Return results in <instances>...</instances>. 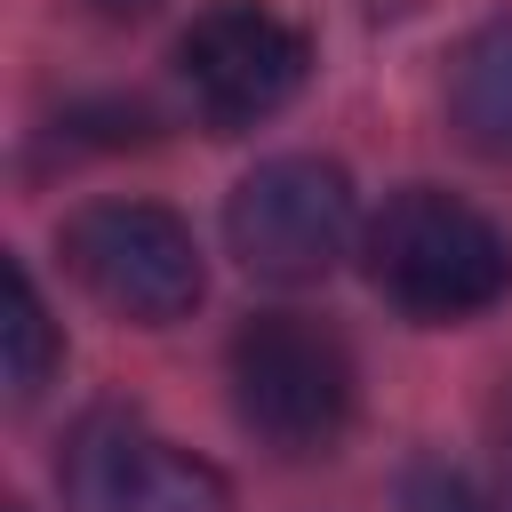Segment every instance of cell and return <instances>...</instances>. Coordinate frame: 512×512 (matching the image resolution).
<instances>
[{
    "label": "cell",
    "mask_w": 512,
    "mask_h": 512,
    "mask_svg": "<svg viewBox=\"0 0 512 512\" xmlns=\"http://www.w3.org/2000/svg\"><path fill=\"white\" fill-rule=\"evenodd\" d=\"M360 256H368V280L392 312L408 320H472L488 304L512 296V240L488 208L440 192V184H408L392 192L368 232H360Z\"/></svg>",
    "instance_id": "cell-1"
},
{
    "label": "cell",
    "mask_w": 512,
    "mask_h": 512,
    "mask_svg": "<svg viewBox=\"0 0 512 512\" xmlns=\"http://www.w3.org/2000/svg\"><path fill=\"white\" fill-rule=\"evenodd\" d=\"M232 416L248 440H264L272 456H328L352 424L360 400V368L344 352V336L312 312H256L240 320L232 352Z\"/></svg>",
    "instance_id": "cell-2"
},
{
    "label": "cell",
    "mask_w": 512,
    "mask_h": 512,
    "mask_svg": "<svg viewBox=\"0 0 512 512\" xmlns=\"http://www.w3.org/2000/svg\"><path fill=\"white\" fill-rule=\"evenodd\" d=\"M224 240L232 256L272 280V288H312L328 280L352 240H360V200H352V176L320 152H280V160H256L232 200H224Z\"/></svg>",
    "instance_id": "cell-3"
},
{
    "label": "cell",
    "mask_w": 512,
    "mask_h": 512,
    "mask_svg": "<svg viewBox=\"0 0 512 512\" xmlns=\"http://www.w3.org/2000/svg\"><path fill=\"white\" fill-rule=\"evenodd\" d=\"M56 248H64V272L136 328H168L208 296L200 240L160 200H88L80 216H64Z\"/></svg>",
    "instance_id": "cell-4"
},
{
    "label": "cell",
    "mask_w": 512,
    "mask_h": 512,
    "mask_svg": "<svg viewBox=\"0 0 512 512\" xmlns=\"http://www.w3.org/2000/svg\"><path fill=\"white\" fill-rule=\"evenodd\" d=\"M312 72V40L264 8V0H224L208 16H192V32L176 40V80H184V104L216 128V136H240V128H264L272 112L296 104Z\"/></svg>",
    "instance_id": "cell-5"
},
{
    "label": "cell",
    "mask_w": 512,
    "mask_h": 512,
    "mask_svg": "<svg viewBox=\"0 0 512 512\" xmlns=\"http://www.w3.org/2000/svg\"><path fill=\"white\" fill-rule=\"evenodd\" d=\"M56 496L64 512H232V480L152 432L136 408H96L72 424L56 456Z\"/></svg>",
    "instance_id": "cell-6"
},
{
    "label": "cell",
    "mask_w": 512,
    "mask_h": 512,
    "mask_svg": "<svg viewBox=\"0 0 512 512\" xmlns=\"http://www.w3.org/2000/svg\"><path fill=\"white\" fill-rule=\"evenodd\" d=\"M448 128L480 160H512V16H488L448 56Z\"/></svg>",
    "instance_id": "cell-7"
},
{
    "label": "cell",
    "mask_w": 512,
    "mask_h": 512,
    "mask_svg": "<svg viewBox=\"0 0 512 512\" xmlns=\"http://www.w3.org/2000/svg\"><path fill=\"white\" fill-rule=\"evenodd\" d=\"M0 336H8V400L32 408L48 392V376L64 368V336H56L48 296H40V280H32L24 256H8V320H0Z\"/></svg>",
    "instance_id": "cell-8"
},
{
    "label": "cell",
    "mask_w": 512,
    "mask_h": 512,
    "mask_svg": "<svg viewBox=\"0 0 512 512\" xmlns=\"http://www.w3.org/2000/svg\"><path fill=\"white\" fill-rule=\"evenodd\" d=\"M400 512H496V504L480 496V480H472L464 464L416 456V464L400 472Z\"/></svg>",
    "instance_id": "cell-9"
},
{
    "label": "cell",
    "mask_w": 512,
    "mask_h": 512,
    "mask_svg": "<svg viewBox=\"0 0 512 512\" xmlns=\"http://www.w3.org/2000/svg\"><path fill=\"white\" fill-rule=\"evenodd\" d=\"M96 8H104V16H144L152 0H96Z\"/></svg>",
    "instance_id": "cell-10"
},
{
    "label": "cell",
    "mask_w": 512,
    "mask_h": 512,
    "mask_svg": "<svg viewBox=\"0 0 512 512\" xmlns=\"http://www.w3.org/2000/svg\"><path fill=\"white\" fill-rule=\"evenodd\" d=\"M8 512H24V504H8Z\"/></svg>",
    "instance_id": "cell-11"
}]
</instances>
